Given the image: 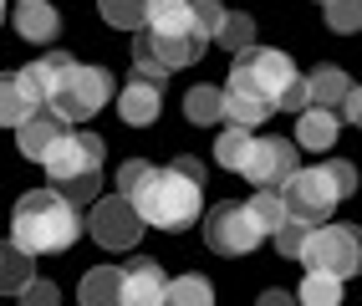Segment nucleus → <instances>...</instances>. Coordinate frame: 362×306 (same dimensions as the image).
Masks as SVG:
<instances>
[{
	"label": "nucleus",
	"mask_w": 362,
	"mask_h": 306,
	"mask_svg": "<svg viewBox=\"0 0 362 306\" xmlns=\"http://www.w3.org/2000/svg\"><path fill=\"white\" fill-rule=\"evenodd\" d=\"M123 199L133 204V215L143 220V230L153 225V230H168V235L189 230V225L204 215V184H194L189 174H179L174 163H168V169H148Z\"/></svg>",
	"instance_id": "obj_3"
},
{
	"label": "nucleus",
	"mask_w": 362,
	"mask_h": 306,
	"mask_svg": "<svg viewBox=\"0 0 362 306\" xmlns=\"http://www.w3.org/2000/svg\"><path fill=\"white\" fill-rule=\"evenodd\" d=\"M235 92H250L255 102L265 107H286V112H301L306 107V92H301V72H296V61L276 52V46H250V52H240L235 66H230V82Z\"/></svg>",
	"instance_id": "obj_4"
},
{
	"label": "nucleus",
	"mask_w": 362,
	"mask_h": 306,
	"mask_svg": "<svg viewBox=\"0 0 362 306\" xmlns=\"http://www.w3.org/2000/svg\"><path fill=\"white\" fill-rule=\"evenodd\" d=\"M189 6H194V26H199V36L214 41V31H220V20H225V6H220V0H189Z\"/></svg>",
	"instance_id": "obj_32"
},
{
	"label": "nucleus",
	"mask_w": 362,
	"mask_h": 306,
	"mask_svg": "<svg viewBox=\"0 0 362 306\" xmlns=\"http://www.w3.org/2000/svg\"><path fill=\"white\" fill-rule=\"evenodd\" d=\"M158 112H163V87L133 77L123 92H117V117H123L128 128H148V123H158Z\"/></svg>",
	"instance_id": "obj_13"
},
{
	"label": "nucleus",
	"mask_w": 362,
	"mask_h": 306,
	"mask_svg": "<svg viewBox=\"0 0 362 306\" xmlns=\"http://www.w3.org/2000/svg\"><path fill=\"white\" fill-rule=\"evenodd\" d=\"M255 306H296V296H291V291H276V286H271V291H260V301H255Z\"/></svg>",
	"instance_id": "obj_36"
},
{
	"label": "nucleus",
	"mask_w": 362,
	"mask_h": 306,
	"mask_svg": "<svg viewBox=\"0 0 362 306\" xmlns=\"http://www.w3.org/2000/svg\"><path fill=\"white\" fill-rule=\"evenodd\" d=\"M322 11H327V26L337 36H352L362 26V0H322Z\"/></svg>",
	"instance_id": "obj_29"
},
{
	"label": "nucleus",
	"mask_w": 362,
	"mask_h": 306,
	"mask_svg": "<svg viewBox=\"0 0 362 306\" xmlns=\"http://www.w3.org/2000/svg\"><path fill=\"white\" fill-rule=\"evenodd\" d=\"M276 194H281V204H286V220H301V225H327L332 209L347 199L327 163H317V169H296Z\"/></svg>",
	"instance_id": "obj_5"
},
{
	"label": "nucleus",
	"mask_w": 362,
	"mask_h": 306,
	"mask_svg": "<svg viewBox=\"0 0 362 306\" xmlns=\"http://www.w3.org/2000/svg\"><path fill=\"white\" fill-rule=\"evenodd\" d=\"M82 235H92L103 250H133L143 240V220L133 215L123 194H107V199H92V209L82 215Z\"/></svg>",
	"instance_id": "obj_10"
},
{
	"label": "nucleus",
	"mask_w": 362,
	"mask_h": 306,
	"mask_svg": "<svg viewBox=\"0 0 362 306\" xmlns=\"http://www.w3.org/2000/svg\"><path fill=\"white\" fill-rule=\"evenodd\" d=\"M342 286H347V281L306 271V281H301V286H296L291 296H296V306H342Z\"/></svg>",
	"instance_id": "obj_23"
},
{
	"label": "nucleus",
	"mask_w": 362,
	"mask_h": 306,
	"mask_svg": "<svg viewBox=\"0 0 362 306\" xmlns=\"http://www.w3.org/2000/svg\"><path fill=\"white\" fill-rule=\"evenodd\" d=\"M62 133H66L62 117H57V112H46V107H36L26 123L16 128V148H21V158H36V163H41V158H46V148H52Z\"/></svg>",
	"instance_id": "obj_14"
},
{
	"label": "nucleus",
	"mask_w": 362,
	"mask_h": 306,
	"mask_svg": "<svg viewBox=\"0 0 362 306\" xmlns=\"http://www.w3.org/2000/svg\"><path fill=\"white\" fill-rule=\"evenodd\" d=\"M204 245L214 255H250V250L265 245V230L250 215V204L225 199V204H214L209 215H204Z\"/></svg>",
	"instance_id": "obj_9"
},
{
	"label": "nucleus",
	"mask_w": 362,
	"mask_h": 306,
	"mask_svg": "<svg viewBox=\"0 0 362 306\" xmlns=\"http://www.w3.org/2000/svg\"><path fill=\"white\" fill-rule=\"evenodd\" d=\"M21 306H62L57 281H41V276H31L26 286H21Z\"/></svg>",
	"instance_id": "obj_31"
},
{
	"label": "nucleus",
	"mask_w": 362,
	"mask_h": 306,
	"mask_svg": "<svg viewBox=\"0 0 362 306\" xmlns=\"http://www.w3.org/2000/svg\"><path fill=\"white\" fill-rule=\"evenodd\" d=\"M103 158H107V143L98 133H62L52 148H46V179H52V189H66V184H77V179H98L103 174Z\"/></svg>",
	"instance_id": "obj_8"
},
{
	"label": "nucleus",
	"mask_w": 362,
	"mask_h": 306,
	"mask_svg": "<svg viewBox=\"0 0 362 306\" xmlns=\"http://www.w3.org/2000/svg\"><path fill=\"white\" fill-rule=\"evenodd\" d=\"M296 261H301L306 271H317V276L347 281V276H357V266H362V240H357L352 225H311V235H306V245H301Z\"/></svg>",
	"instance_id": "obj_7"
},
{
	"label": "nucleus",
	"mask_w": 362,
	"mask_h": 306,
	"mask_svg": "<svg viewBox=\"0 0 362 306\" xmlns=\"http://www.w3.org/2000/svg\"><path fill=\"white\" fill-rule=\"evenodd\" d=\"M158 306H214V286L204 276H168Z\"/></svg>",
	"instance_id": "obj_20"
},
{
	"label": "nucleus",
	"mask_w": 362,
	"mask_h": 306,
	"mask_svg": "<svg viewBox=\"0 0 362 306\" xmlns=\"http://www.w3.org/2000/svg\"><path fill=\"white\" fill-rule=\"evenodd\" d=\"M143 6L148 0H98V16L112 31H143Z\"/></svg>",
	"instance_id": "obj_27"
},
{
	"label": "nucleus",
	"mask_w": 362,
	"mask_h": 306,
	"mask_svg": "<svg viewBox=\"0 0 362 306\" xmlns=\"http://www.w3.org/2000/svg\"><path fill=\"white\" fill-rule=\"evenodd\" d=\"M82 240V209L66 204L57 189H31L11 209V245L21 255H62Z\"/></svg>",
	"instance_id": "obj_1"
},
{
	"label": "nucleus",
	"mask_w": 362,
	"mask_h": 306,
	"mask_svg": "<svg viewBox=\"0 0 362 306\" xmlns=\"http://www.w3.org/2000/svg\"><path fill=\"white\" fill-rule=\"evenodd\" d=\"M306 235H311V225H301V220H286V225H276V230H271V240H276V250L286 255V261H296V255H301V245H306Z\"/></svg>",
	"instance_id": "obj_30"
},
{
	"label": "nucleus",
	"mask_w": 362,
	"mask_h": 306,
	"mask_svg": "<svg viewBox=\"0 0 362 306\" xmlns=\"http://www.w3.org/2000/svg\"><path fill=\"white\" fill-rule=\"evenodd\" d=\"M296 169H301V148L291 138H255L245 163H240V174H245L255 189H281Z\"/></svg>",
	"instance_id": "obj_11"
},
{
	"label": "nucleus",
	"mask_w": 362,
	"mask_h": 306,
	"mask_svg": "<svg viewBox=\"0 0 362 306\" xmlns=\"http://www.w3.org/2000/svg\"><path fill=\"white\" fill-rule=\"evenodd\" d=\"M82 306H123V291H117V266H92L77 286Z\"/></svg>",
	"instance_id": "obj_19"
},
{
	"label": "nucleus",
	"mask_w": 362,
	"mask_h": 306,
	"mask_svg": "<svg viewBox=\"0 0 362 306\" xmlns=\"http://www.w3.org/2000/svg\"><path fill=\"white\" fill-rule=\"evenodd\" d=\"M337 133H342V123H337V112L327 107H301L296 112V148H311V153H327L337 143Z\"/></svg>",
	"instance_id": "obj_17"
},
{
	"label": "nucleus",
	"mask_w": 362,
	"mask_h": 306,
	"mask_svg": "<svg viewBox=\"0 0 362 306\" xmlns=\"http://www.w3.org/2000/svg\"><path fill=\"white\" fill-rule=\"evenodd\" d=\"M0 20H6V0H0Z\"/></svg>",
	"instance_id": "obj_37"
},
{
	"label": "nucleus",
	"mask_w": 362,
	"mask_h": 306,
	"mask_svg": "<svg viewBox=\"0 0 362 306\" xmlns=\"http://www.w3.org/2000/svg\"><path fill=\"white\" fill-rule=\"evenodd\" d=\"M57 31H62V16L52 0H16V36L21 41L46 46V41H57Z\"/></svg>",
	"instance_id": "obj_15"
},
{
	"label": "nucleus",
	"mask_w": 362,
	"mask_h": 306,
	"mask_svg": "<svg viewBox=\"0 0 362 306\" xmlns=\"http://www.w3.org/2000/svg\"><path fill=\"white\" fill-rule=\"evenodd\" d=\"M168 286V271L153 261V255H133L128 266H117V291H123V306H158Z\"/></svg>",
	"instance_id": "obj_12"
},
{
	"label": "nucleus",
	"mask_w": 362,
	"mask_h": 306,
	"mask_svg": "<svg viewBox=\"0 0 362 306\" xmlns=\"http://www.w3.org/2000/svg\"><path fill=\"white\" fill-rule=\"evenodd\" d=\"M214 41H220L230 57L250 52V46H255V16H250V11H225V20H220V31H214Z\"/></svg>",
	"instance_id": "obj_21"
},
{
	"label": "nucleus",
	"mask_w": 362,
	"mask_h": 306,
	"mask_svg": "<svg viewBox=\"0 0 362 306\" xmlns=\"http://www.w3.org/2000/svg\"><path fill=\"white\" fill-rule=\"evenodd\" d=\"M327 169L337 174V184H342V194L352 199V194H357V169H352L347 158H327Z\"/></svg>",
	"instance_id": "obj_34"
},
{
	"label": "nucleus",
	"mask_w": 362,
	"mask_h": 306,
	"mask_svg": "<svg viewBox=\"0 0 362 306\" xmlns=\"http://www.w3.org/2000/svg\"><path fill=\"white\" fill-rule=\"evenodd\" d=\"M301 92H306V107L337 112V107H342V98L352 92V77L342 72V66H317L311 77H301Z\"/></svg>",
	"instance_id": "obj_16"
},
{
	"label": "nucleus",
	"mask_w": 362,
	"mask_h": 306,
	"mask_svg": "<svg viewBox=\"0 0 362 306\" xmlns=\"http://www.w3.org/2000/svg\"><path fill=\"white\" fill-rule=\"evenodd\" d=\"M245 204H250V215L260 220V230H265V235H271L276 225H286V204H281V194H276V189H255Z\"/></svg>",
	"instance_id": "obj_28"
},
{
	"label": "nucleus",
	"mask_w": 362,
	"mask_h": 306,
	"mask_svg": "<svg viewBox=\"0 0 362 306\" xmlns=\"http://www.w3.org/2000/svg\"><path fill=\"white\" fill-rule=\"evenodd\" d=\"M148 169H153V163H148V158H128V163H123V169H117V194H128V189H133V184H138L143 174H148Z\"/></svg>",
	"instance_id": "obj_33"
},
{
	"label": "nucleus",
	"mask_w": 362,
	"mask_h": 306,
	"mask_svg": "<svg viewBox=\"0 0 362 306\" xmlns=\"http://www.w3.org/2000/svg\"><path fill=\"white\" fill-rule=\"evenodd\" d=\"M265 117H271V107L265 102H255L250 92H235V87H220V123H230V128H260Z\"/></svg>",
	"instance_id": "obj_18"
},
{
	"label": "nucleus",
	"mask_w": 362,
	"mask_h": 306,
	"mask_svg": "<svg viewBox=\"0 0 362 306\" xmlns=\"http://www.w3.org/2000/svg\"><path fill=\"white\" fill-rule=\"evenodd\" d=\"M31 112H36V102L21 92L16 72H0V128H21Z\"/></svg>",
	"instance_id": "obj_22"
},
{
	"label": "nucleus",
	"mask_w": 362,
	"mask_h": 306,
	"mask_svg": "<svg viewBox=\"0 0 362 306\" xmlns=\"http://www.w3.org/2000/svg\"><path fill=\"white\" fill-rule=\"evenodd\" d=\"M184 117H189V123H199V128H214V123H220V87H209V82L189 87Z\"/></svg>",
	"instance_id": "obj_25"
},
{
	"label": "nucleus",
	"mask_w": 362,
	"mask_h": 306,
	"mask_svg": "<svg viewBox=\"0 0 362 306\" xmlns=\"http://www.w3.org/2000/svg\"><path fill=\"white\" fill-rule=\"evenodd\" d=\"M250 143H255V133H245V128H225L220 138H214V163H220V169H235V174H240V163H245Z\"/></svg>",
	"instance_id": "obj_26"
},
{
	"label": "nucleus",
	"mask_w": 362,
	"mask_h": 306,
	"mask_svg": "<svg viewBox=\"0 0 362 306\" xmlns=\"http://www.w3.org/2000/svg\"><path fill=\"white\" fill-rule=\"evenodd\" d=\"M112 98V77L103 66H87V61H71V72L62 77V87L52 92V102L46 112H57L62 123H87V117H98Z\"/></svg>",
	"instance_id": "obj_6"
},
{
	"label": "nucleus",
	"mask_w": 362,
	"mask_h": 306,
	"mask_svg": "<svg viewBox=\"0 0 362 306\" xmlns=\"http://www.w3.org/2000/svg\"><path fill=\"white\" fill-rule=\"evenodd\" d=\"M174 169H179V174H189L194 184H204V163H199V158H189V153H179V158H174Z\"/></svg>",
	"instance_id": "obj_35"
},
{
	"label": "nucleus",
	"mask_w": 362,
	"mask_h": 306,
	"mask_svg": "<svg viewBox=\"0 0 362 306\" xmlns=\"http://www.w3.org/2000/svg\"><path fill=\"white\" fill-rule=\"evenodd\" d=\"M36 271H31V255H21L16 245H0V296H21Z\"/></svg>",
	"instance_id": "obj_24"
},
{
	"label": "nucleus",
	"mask_w": 362,
	"mask_h": 306,
	"mask_svg": "<svg viewBox=\"0 0 362 306\" xmlns=\"http://www.w3.org/2000/svg\"><path fill=\"white\" fill-rule=\"evenodd\" d=\"M204 36L194 26V6L189 0H148L143 6V31H133V52H143L148 61H158L163 72L204 57Z\"/></svg>",
	"instance_id": "obj_2"
}]
</instances>
